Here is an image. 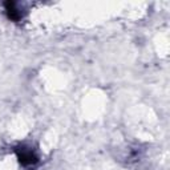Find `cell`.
<instances>
[{"instance_id": "6da1fadb", "label": "cell", "mask_w": 170, "mask_h": 170, "mask_svg": "<svg viewBox=\"0 0 170 170\" xmlns=\"http://www.w3.org/2000/svg\"><path fill=\"white\" fill-rule=\"evenodd\" d=\"M20 161L23 163H33V162H36V157L32 153H24V154H21Z\"/></svg>"}]
</instances>
